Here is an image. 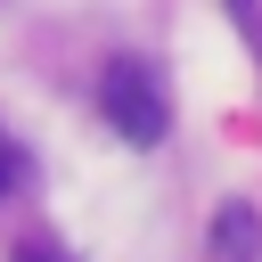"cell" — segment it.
<instances>
[{
	"label": "cell",
	"instance_id": "277c9868",
	"mask_svg": "<svg viewBox=\"0 0 262 262\" xmlns=\"http://www.w3.org/2000/svg\"><path fill=\"white\" fill-rule=\"evenodd\" d=\"M229 16H237V33H246V49L262 57V0H229Z\"/></svg>",
	"mask_w": 262,
	"mask_h": 262
},
{
	"label": "cell",
	"instance_id": "6da1fadb",
	"mask_svg": "<svg viewBox=\"0 0 262 262\" xmlns=\"http://www.w3.org/2000/svg\"><path fill=\"white\" fill-rule=\"evenodd\" d=\"M98 115H106L131 147H156V139L172 131V106H164V82H156L147 57H106V74H98Z\"/></svg>",
	"mask_w": 262,
	"mask_h": 262
},
{
	"label": "cell",
	"instance_id": "5b68a950",
	"mask_svg": "<svg viewBox=\"0 0 262 262\" xmlns=\"http://www.w3.org/2000/svg\"><path fill=\"white\" fill-rule=\"evenodd\" d=\"M8 262H74V254H66V246H57V237H25V246H16V254H8Z\"/></svg>",
	"mask_w": 262,
	"mask_h": 262
},
{
	"label": "cell",
	"instance_id": "7a4b0ae2",
	"mask_svg": "<svg viewBox=\"0 0 262 262\" xmlns=\"http://www.w3.org/2000/svg\"><path fill=\"white\" fill-rule=\"evenodd\" d=\"M205 262H262V213L254 196H229L205 229Z\"/></svg>",
	"mask_w": 262,
	"mask_h": 262
},
{
	"label": "cell",
	"instance_id": "3957f363",
	"mask_svg": "<svg viewBox=\"0 0 262 262\" xmlns=\"http://www.w3.org/2000/svg\"><path fill=\"white\" fill-rule=\"evenodd\" d=\"M25 180H33V156L16 147V131H0V205H8V196H16Z\"/></svg>",
	"mask_w": 262,
	"mask_h": 262
}]
</instances>
